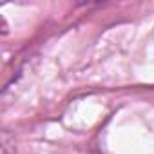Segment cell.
<instances>
[{
	"label": "cell",
	"mask_w": 154,
	"mask_h": 154,
	"mask_svg": "<svg viewBox=\"0 0 154 154\" xmlns=\"http://www.w3.org/2000/svg\"><path fill=\"white\" fill-rule=\"evenodd\" d=\"M2 154H17V150H15V141L11 140V136H9L8 131L2 132Z\"/></svg>",
	"instance_id": "cell-1"
}]
</instances>
